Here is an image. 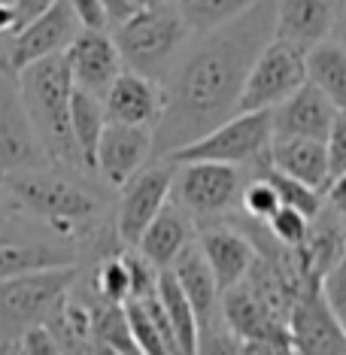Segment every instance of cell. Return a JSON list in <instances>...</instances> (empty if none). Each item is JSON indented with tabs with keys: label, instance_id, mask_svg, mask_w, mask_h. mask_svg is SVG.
<instances>
[{
	"label": "cell",
	"instance_id": "cell-18",
	"mask_svg": "<svg viewBox=\"0 0 346 355\" xmlns=\"http://www.w3.org/2000/svg\"><path fill=\"white\" fill-rule=\"evenodd\" d=\"M337 119L331 101L319 92L316 85L304 83L295 94L279 101L270 110L273 137H310V140H325Z\"/></svg>",
	"mask_w": 346,
	"mask_h": 355
},
{
	"label": "cell",
	"instance_id": "cell-44",
	"mask_svg": "<svg viewBox=\"0 0 346 355\" xmlns=\"http://www.w3.org/2000/svg\"><path fill=\"white\" fill-rule=\"evenodd\" d=\"M340 325H343V337H346V319H343V322H340Z\"/></svg>",
	"mask_w": 346,
	"mask_h": 355
},
{
	"label": "cell",
	"instance_id": "cell-5",
	"mask_svg": "<svg viewBox=\"0 0 346 355\" xmlns=\"http://www.w3.org/2000/svg\"><path fill=\"white\" fill-rule=\"evenodd\" d=\"M273 140L270 110H249L234 112L216 125L204 137L186 143L167 155V161L182 164V161H216V164H234V167H259L268 161Z\"/></svg>",
	"mask_w": 346,
	"mask_h": 355
},
{
	"label": "cell",
	"instance_id": "cell-21",
	"mask_svg": "<svg viewBox=\"0 0 346 355\" xmlns=\"http://www.w3.org/2000/svg\"><path fill=\"white\" fill-rule=\"evenodd\" d=\"M343 249H346V219H340V216L322 204V209L310 219L304 243L297 246L304 277L319 286V279L331 270V264L340 258Z\"/></svg>",
	"mask_w": 346,
	"mask_h": 355
},
{
	"label": "cell",
	"instance_id": "cell-19",
	"mask_svg": "<svg viewBox=\"0 0 346 355\" xmlns=\"http://www.w3.org/2000/svg\"><path fill=\"white\" fill-rule=\"evenodd\" d=\"M195 222L189 219V213L171 198L164 207L158 209V216L146 225V231L140 234V240L134 249L140 252L155 270H167L173 264V258L195 240Z\"/></svg>",
	"mask_w": 346,
	"mask_h": 355
},
{
	"label": "cell",
	"instance_id": "cell-29",
	"mask_svg": "<svg viewBox=\"0 0 346 355\" xmlns=\"http://www.w3.org/2000/svg\"><path fill=\"white\" fill-rule=\"evenodd\" d=\"M279 207H283V204H279L277 189H273V185L264 180L261 173H252L243 182V189H240V198H237V213L243 216V219H252V222H261L264 225Z\"/></svg>",
	"mask_w": 346,
	"mask_h": 355
},
{
	"label": "cell",
	"instance_id": "cell-14",
	"mask_svg": "<svg viewBox=\"0 0 346 355\" xmlns=\"http://www.w3.org/2000/svg\"><path fill=\"white\" fill-rule=\"evenodd\" d=\"M64 61H67L73 85L83 88V92L98 94V98L107 94L112 79L125 67L110 31H92V28H83L73 37V43L64 49Z\"/></svg>",
	"mask_w": 346,
	"mask_h": 355
},
{
	"label": "cell",
	"instance_id": "cell-22",
	"mask_svg": "<svg viewBox=\"0 0 346 355\" xmlns=\"http://www.w3.org/2000/svg\"><path fill=\"white\" fill-rule=\"evenodd\" d=\"M167 273L176 279V286L182 288L186 301L191 304V310H195V316H198V325H204V322L219 316V297L222 295H219V288H216L210 264H207V258L200 255L195 240L173 258V264L167 268Z\"/></svg>",
	"mask_w": 346,
	"mask_h": 355
},
{
	"label": "cell",
	"instance_id": "cell-27",
	"mask_svg": "<svg viewBox=\"0 0 346 355\" xmlns=\"http://www.w3.org/2000/svg\"><path fill=\"white\" fill-rule=\"evenodd\" d=\"M173 3L191 34H207V31L234 21L259 0H173Z\"/></svg>",
	"mask_w": 346,
	"mask_h": 355
},
{
	"label": "cell",
	"instance_id": "cell-20",
	"mask_svg": "<svg viewBox=\"0 0 346 355\" xmlns=\"http://www.w3.org/2000/svg\"><path fill=\"white\" fill-rule=\"evenodd\" d=\"M268 164L273 171L292 176V180L322 191L331 180L328 173V152L325 140H310V137H273Z\"/></svg>",
	"mask_w": 346,
	"mask_h": 355
},
{
	"label": "cell",
	"instance_id": "cell-32",
	"mask_svg": "<svg viewBox=\"0 0 346 355\" xmlns=\"http://www.w3.org/2000/svg\"><path fill=\"white\" fill-rule=\"evenodd\" d=\"M319 292H322V297H325V304L331 306L334 316L343 322L346 319V249L331 264V270L319 279Z\"/></svg>",
	"mask_w": 346,
	"mask_h": 355
},
{
	"label": "cell",
	"instance_id": "cell-2",
	"mask_svg": "<svg viewBox=\"0 0 346 355\" xmlns=\"http://www.w3.org/2000/svg\"><path fill=\"white\" fill-rule=\"evenodd\" d=\"M21 107L28 112V122L37 134V143L46 155V164L70 167V171H85L83 158L76 152L73 134H70V79L67 61L61 55L40 58L15 73Z\"/></svg>",
	"mask_w": 346,
	"mask_h": 355
},
{
	"label": "cell",
	"instance_id": "cell-40",
	"mask_svg": "<svg viewBox=\"0 0 346 355\" xmlns=\"http://www.w3.org/2000/svg\"><path fill=\"white\" fill-rule=\"evenodd\" d=\"M331 37L337 40V43H343V46H346V0H337V12H334Z\"/></svg>",
	"mask_w": 346,
	"mask_h": 355
},
{
	"label": "cell",
	"instance_id": "cell-28",
	"mask_svg": "<svg viewBox=\"0 0 346 355\" xmlns=\"http://www.w3.org/2000/svg\"><path fill=\"white\" fill-rule=\"evenodd\" d=\"M252 171L261 173L264 180H268L273 189H277L279 204H283V207L297 209V213H304L307 219H313V216H316L319 209H322V191L310 189V185L297 182V180H292V176H286V173H279V171H273L268 161H264V164H259V167H252Z\"/></svg>",
	"mask_w": 346,
	"mask_h": 355
},
{
	"label": "cell",
	"instance_id": "cell-11",
	"mask_svg": "<svg viewBox=\"0 0 346 355\" xmlns=\"http://www.w3.org/2000/svg\"><path fill=\"white\" fill-rule=\"evenodd\" d=\"M286 331L297 355H346V337L340 319L325 304L319 286L304 288L292 301L286 316Z\"/></svg>",
	"mask_w": 346,
	"mask_h": 355
},
{
	"label": "cell",
	"instance_id": "cell-15",
	"mask_svg": "<svg viewBox=\"0 0 346 355\" xmlns=\"http://www.w3.org/2000/svg\"><path fill=\"white\" fill-rule=\"evenodd\" d=\"M195 243L200 249V255L207 258V264H210V273L216 279L219 295L228 292V288H234L255 261L252 240L231 222H216V225L198 228Z\"/></svg>",
	"mask_w": 346,
	"mask_h": 355
},
{
	"label": "cell",
	"instance_id": "cell-25",
	"mask_svg": "<svg viewBox=\"0 0 346 355\" xmlns=\"http://www.w3.org/2000/svg\"><path fill=\"white\" fill-rule=\"evenodd\" d=\"M107 125V112H103V98L73 85L70 92V134H73L76 152L83 158V167L92 171L94 146L101 140V131Z\"/></svg>",
	"mask_w": 346,
	"mask_h": 355
},
{
	"label": "cell",
	"instance_id": "cell-4",
	"mask_svg": "<svg viewBox=\"0 0 346 355\" xmlns=\"http://www.w3.org/2000/svg\"><path fill=\"white\" fill-rule=\"evenodd\" d=\"M76 277L79 264L0 279V343H15L25 331L43 325L73 288Z\"/></svg>",
	"mask_w": 346,
	"mask_h": 355
},
{
	"label": "cell",
	"instance_id": "cell-42",
	"mask_svg": "<svg viewBox=\"0 0 346 355\" xmlns=\"http://www.w3.org/2000/svg\"><path fill=\"white\" fill-rule=\"evenodd\" d=\"M15 209V204H12V198H10V191H6V185H3V180H0V225L6 222V216H10Z\"/></svg>",
	"mask_w": 346,
	"mask_h": 355
},
{
	"label": "cell",
	"instance_id": "cell-1",
	"mask_svg": "<svg viewBox=\"0 0 346 355\" xmlns=\"http://www.w3.org/2000/svg\"><path fill=\"white\" fill-rule=\"evenodd\" d=\"M270 37L273 0H259L216 31L191 34L161 83L164 112L152 128V158H167L234 116L249 67Z\"/></svg>",
	"mask_w": 346,
	"mask_h": 355
},
{
	"label": "cell",
	"instance_id": "cell-9",
	"mask_svg": "<svg viewBox=\"0 0 346 355\" xmlns=\"http://www.w3.org/2000/svg\"><path fill=\"white\" fill-rule=\"evenodd\" d=\"M304 83H307L304 52L283 43V40L270 37L268 46L255 55L252 67H249V73H246L237 112L273 110L279 101H286L288 94H295Z\"/></svg>",
	"mask_w": 346,
	"mask_h": 355
},
{
	"label": "cell",
	"instance_id": "cell-6",
	"mask_svg": "<svg viewBox=\"0 0 346 355\" xmlns=\"http://www.w3.org/2000/svg\"><path fill=\"white\" fill-rule=\"evenodd\" d=\"M243 182V167L216 164V161H182L173 164L171 198L189 213L195 228H204L225 222L234 213Z\"/></svg>",
	"mask_w": 346,
	"mask_h": 355
},
{
	"label": "cell",
	"instance_id": "cell-3",
	"mask_svg": "<svg viewBox=\"0 0 346 355\" xmlns=\"http://www.w3.org/2000/svg\"><path fill=\"white\" fill-rule=\"evenodd\" d=\"M110 34L125 67L155 83H164L191 40V31L173 0H146L128 19L116 21Z\"/></svg>",
	"mask_w": 346,
	"mask_h": 355
},
{
	"label": "cell",
	"instance_id": "cell-30",
	"mask_svg": "<svg viewBox=\"0 0 346 355\" xmlns=\"http://www.w3.org/2000/svg\"><path fill=\"white\" fill-rule=\"evenodd\" d=\"M195 355H249V349L234 331L225 325L222 316H216L198 328Z\"/></svg>",
	"mask_w": 346,
	"mask_h": 355
},
{
	"label": "cell",
	"instance_id": "cell-37",
	"mask_svg": "<svg viewBox=\"0 0 346 355\" xmlns=\"http://www.w3.org/2000/svg\"><path fill=\"white\" fill-rule=\"evenodd\" d=\"M322 204H325L331 213H337L340 219H346V173L328 180L325 195H322Z\"/></svg>",
	"mask_w": 346,
	"mask_h": 355
},
{
	"label": "cell",
	"instance_id": "cell-24",
	"mask_svg": "<svg viewBox=\"0 0 346 355\" xmlns=\"http://www.w3.org/2000/svg\"><path fill=\"white\" fill-rule=\"evenodd\" d=\"M304 64H307V83L316 85L337 112H346V46L328 37L304 52Z\"/></svg>",
	"mask_w": 346,
	"mask_h": 355
},
{
	"label": "cell",
	"instance_id": "cell-7",
	"mask_svg": "<svg viewBox=\"0 0 346 355\" xmlns=\"http://www.w3.org/2000/svg\"><path fill=\"white\" fill-rule=\"evenodd\" d=\"M79 261L83 255L73 240L19 209H12L0 225V279L49 268H73Z\"/></svg>",
	"mask_w": 346,
	"mask_h": 355
},
{
	"label": "cell",
	"instance_id": "cell-43",
	"mask_svg": "<svg viewBox=\"0 0 346 355\" xmlns=\"http://www.w3.org/2000/svg\"><path fill=\"white\" fill-rule=\"evenodd\" d=\"M0 355H21L19 343H0Z\"/></svg>",
	"mask_w": 346,
	"mask_h": 355
},
{
	"label": "cell",
	"instance_id": "cell-36",
	"mask_svg": "<svg viewBox=\"0 0 346 355\" xmlns=\"http://www.w3.org/2000/svg\"><path fill=\"white\" fill-rule=\"evenodd\" d=\"M67 3H70V10L76 12V19L83 28L110 31V19H107V10H103L101 0H67Z\"/></svg>",
	"mask_w": 346,
	"mask_h": 355
},
{
	"label": "cell",
	"instance_id": "cell-16",
	"mask_svg": "<svg viewBox=\"0 0 346 355\" xmlns=\"http://www.w3.org/2000/svg\"><path fill=\"white\" fill-rule=\"evenodd\" d=\"M103 112H107V122L155 128L164 112V88L155 79L122 67V73L112 79L103 94Z\"/></svg>",
	"mask_w": 346,
	"mask_h": 355
},
{
	"label": "cell",
	"instance_id": "cell-12",
	"mask_svg": "<svg viewBox=\"0 0 346 355\" xmlns=\"http://www.w3.org/2000/svg\"><path fill=\"white\" fill-rule=\"evenodd\" d=\"M46 155L21 107L15 76L0 73V180L21 171L43 167Z\"/></svg>",
	"mask_w": 346,
	"mask_h": 355
},
{
	"label": "cell",
	"instance_id": "cell-39",
	"mask_svg": "<svg viewBox=\"0 0 346 355\" xmlns=\"http://www.w3.org/2000/svg\"><path fill=\"white\" fill-rule=\"evenodd\" d=\"M101 3H103V10H107L110 25H116V21L128 19V15H131L140 3H146V0H101Z\"/></svg>",
	"mask_w": 346,
	"mask_h": 355
},
{
	"label": "cell",
	"instance_id": "cell-35",
	"mask_svg": "<svg viewBox=\"0 0 346 355\" xmlns=\"http://www.w3.org/2000/svg\"><path fill=\"white\" fill-rule=\"evenodd\" d=\"M15 343H19L21 355H67L64 352V346L58 343V337H55L46 325H37V328L25 331Z\"/></svg>",
	"mask_w": 346,
	"mask_h": 355
},
{
	"label": "cell",
	"instance_id": "cell-23",
	"mask_svg": "<svg viewBox=\"0 0 346 355\" xmlns=\"http://www.w3.org/2000/svg\"><path fill=\"white\" fill-rule=\"evenodd\" d=\"M122 310H125L128 328H131V337L140 355H180L176 340H173V328L158 304V288H155V295L125 301Z\"/></svg>",
	"mask_w": 346,
	"mask_h": 355
},
{
	"label": "cell",
	"instance_id": "cell-17",
	"mask_svg": "<svg viewBox=\"0 0 346 355\" xmlns=\"http://www.w3.org/2000/svg\"><path fill=\"white\" fill-rule=\"evenodd\" d=\"M337 0H273V37L310 52L331 37Z\"/></svg>",
	"mask_w": 346,
	"mask_h": 355
},
{
	"label": "cell",
	"instance_id": "cell-8",
	"mask_svg": "<svg viewBox=\"0 0 346 355\" xmlns=\"http://www.w3.org/2000/svg\"><path fill=\"white\" fill-rule=\"evenodd\" d=\"M171 185L173 161L152 158L119 189V204L112 207V225H116V237L122 249H134L140 234L146 231V225L171 200Z\"/></svg>",
	"mask_w": 346,
	"mask_h": 355
},
{
	"label": "cell",
	"instance_id": "cell-26",
	"mask_svg": "<svg viewBox=\"0 0 346 355\" xmlns=\"http://www.w3.org/2000/svg\"><path fill=\"white\" fill-rule=\"evenodd\" d=\"M158 304L173 328V340H176L180 355H195L198 328H200L198 316H195V310H191V304L186 301V295H182V288L176 286V279L167 270L158 273Z\"/></svg>",
	"mask_w": 346,
	"mask_h": 355
},
{
	"label": "cell",
	"instance_id": "cell-38",
	"mask_svg": "<svg viewBox=\"0 0 346 355\" xmlns=\"http://www.w3.org/2000/svg\"><path fill=\"white\" fill-rule=\"evenodd\" d=\"M15 10V28H21L25 21H31L34 15H40L43 10H49L55 0H10Z\"/></svg>",
	"mask_w": 346,
	"mask_h": 355
},
{
	"label": "cell",
	"instance_id": "cell-41",
	"mask_svg": "<svg viewBox=\"0 0 346 355\" xmlns=\"http://www.w3.org/2000/svg\"><path fill=\"white\" fill-rule=\"evenodd\" d=\"M92 355H140L137 346H107V343H94Z\"/></svg>",
	"mask_w": 346,
	"mask_h": 355
},
{
	"label": "cell",
	"instance_id": "cell-10",
	"mask_svg": "<svg viewBox=\"0 0 346 355\" xmlns=\"http://www.w3.org/2000/svg\"><path fill=\"white\" fill-rule=\"evenodd\" d=\"M152 161V128L107 122L94 146L92 173L107 189H122L143 164Z\"/></svg>",
	"mask_w": 346,
	"mask_h": 355
},
{
	"label": "cell",
	"instance_id": "cell-31",
	"mask_svg": "<svg viewBox=\"0 0 346 355\" xmlns=\"http://www.w3.org/2000/svg\"><path fill=\"white\" fill-rule=\"evenodd\" d=\"M307 228H310V219L292 207H279L277 213L264 222V231L270 234V240L279 246H286V249L301 246L304 237H307Z\"/></svg>",
	"mask_w": 346,
	"mask_h": 355
},
{
	"label": "cell",
	"instance_id": "cell-34",
	"mask_svg": "<svg viewBox=\"0 0 346 355\" xmlns=\"http://www.w3.org/2000/svg\"><path fill=\"white\" fill-rule=\"evenodd\" d=\"M325 152H328V173H331V180L346 173V112H337L331 131L325 137Z\"/></svg>",
	"mask_w": 346,
	"mask_h": 355
},
{
	"label": "cell",
	"instance_id": "cell-33",
	"mask_svg": "<svg viewBox=\"0 0 346 355\" xmlns=\"http://www.w3.org/2000/svg\"><path fill=\"white\" fill-rule=\"evenodd\" d=\"M243 343H246L249 355H297V349H295L292 337H288L286 325L270 328V331H264V334L252 337V340H243Z\"/></svg>",
	"mask_w": 346,
	"mask_h": 355
},
{
	"label": "cell",
	"instance_id": "cell-13",
	"mask_svg": "<svg viewBox=\"0 0 346 355\" xmlns=\"http://www.w3.org/2000/svg\"><path fill=\"white\" fill-rule=\"evenodd\" d=\"M83 31L76 12L70 10L67 0H55L49 10L34 15L21 28L12 31V70L19 73L21 67L34 64L49 55H61L73 43V37Z\"/></svg>",
	"mask_w": 346,
	"mask_h": 355
}]
</instances>
